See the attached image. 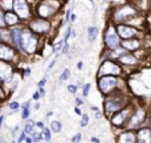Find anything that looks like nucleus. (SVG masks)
Here are the masks:
<instances>
[{
    "label": "nucleus",
    "instance_id": "1",
    "mask_svg": "<svg viewBox=\"0 0 151 143\" xmlns=\"http://www.w3.org/2000/svg\"><path fill=\"white\" fill-rule=\"evenodd\" d=\"M117 4V8H111L110 11V20L113 24L119 25V24H129L137 16L142 15L134 1H121L114 3Z\"/></svg>",
    "mask_w": 151,
    "mask_h": 143
},
{
    "label": "nucleus",
    "instance_id": "2",
    "mask_svg": "<svg viewBox=\"0 0 151 143\" xmlns=\"http://www.w3.org/2000/svg\"><path fill=\"white\" fill-rule=\"evenodd\" d=\"M97 88L99 93L105 97L113 96L117 93H127V83H125L123 77H113V75H105V77L97 78Z\"/></svg>",
    "mask_w": 151,
    "mask_h": 143
},
{
    "label": "nucleus",
    "instance_id": "3",
    "mask_svg": "<svg viewBox=\"0 0 151 143\" xmlns=\"http://www.w3.org/2000/svg\"><path fill=\"white\" fill-rule=\"evenodd\" d=\"M130 103H131V101H130V98H129L127 93H117V94H113V96L105 97V99H104L105 117H106L107 119H110L115 113L121 111V110L125 109V107L129 106Z\"/></svg>",
    "mask_w": 151,
    "mask_h": 143
},
{
    "label": "nucleus",
    "instance_id": "4",
    "mask_svg": "<svg viewBox=\"0 0 151 143\" xmlns=\"http://www.w3.org/2000/svg\"><path fill=\"white\" fill-rule=\"evenodd\" d=\"M41 37L35 34L28 27H24L23 36H21V48H23V56H33L41 48Z\"/></svg>",
    "mask_w": 151,
    "mask_h": 143
},
{
    "label": "nucleus",
    "instance_id": "5",
    "mask_svg": "<svg viewBox=\"0 0 151 143\" xmlns=\"http://www.w3.org/2000/svg\"><path fill=\"white\" fill-rule=\"evenodd\" d=\"M35 4H36L35 5V17L50 20L60 11L63 3L52 1V0H44V1H36Z\"/></svg>",
    "mask_w": 151,
    "mask_h": 143
},
{
    "label": "nucleus",
    "instance_id": "6",
    "mask_svg": "<svg viewBox=\"0 0 151 143\" xmlns=\"http://www.w3.org/2000/svg\"><path fill=\"white\" fill-rule=\"evenodd\" d=\"M135 107H137V105L134 103V102H131V103L129 105V106H126L125 109H122L121 111L115 113V114L109 119L110 125H111L114 129H122V130H126L127 123L130 122L131 115H133Z\"/></svg>",
    "mask_w": 151,
    "mask_h": 143
},
{
    "label": "nucleus",
    "instance_id": "7",
    "mask_svg": "<svg viewBox=\"0 0 151 143\" xmlns=\"http://www.w3.org/2000/svg\"><path fill=\"white\" fill-rule=\"evenodd\" d=\"M104 45L106 48V50H115L118 48H121V45H122V39L119 37V34L117 32V27L111 21H109L106 24V28H105Z\"/></svg>",
    "mask_w": 151,
    "mask_h": 143
},
{
    "label": "nucleus",
    "instance_id": "8",
    "mask_svg": "<svg viewBox=\"0 0 151 143\" xmlns=\"http://www.w3.org/2000/svg\"><path fill=\"white\" fill-rule=\"evenodd\" d=\"M105 75H113V77H123L125 69L122 65L113 60H102L97 70V78L105 77Z\"/></svg>",
    "mask_w": 151,
    "mask_h": 143
},
{
    "label": "nucleus",
    "instance_id": "9",
    "mask_svg": "<svg viewBox=\"0 0 151 143\" xmlns=\"http://www.w3.org/2000/svg\"><path fill=\"white\" fill-rule=\"evenodd\" d=\"M13 12L20 17L23 24H28L32 19L35 17V7L32 1H27V0H15L13 4Z\"/></svg>",
    "mask_w": 151,
    "mask_h": 143
},
{
    "label": "nucleus",
    "instance_id": "10",
    "mask_svg": "<svg viewBox=\"0 0 151 143\" xmlns=\"http://www.w3.org/2000/svg\"><path fill=\"white\" fill-rule=\"evenodd\" d=\"M149 122V109L145 105H137L130 122L127 123V130H139L141 127H145V123Z\"/></svg>",
    "mask_w": 151,
    "mask_h": 143
},
{
    "label": "nucleus",
    "instance_id": "11",
    "mask_svg": "<svg viewBox=\"0 0 151 143\" xmlns=\"http://www.w3.org/2000/svg\"><path fill=\"white\" fill-rule=\"evenodd\" d=\"M21 60H23V56L16 50V48L13 45L0 42V61L13 64V65L17 66Z\"/></svg>",
    "mask_w": 151,
    "mask_h": 143
},
{
    "label": "nucleus",
    "instance_id": "12",
    "mask_svg": "<svg viewBox=\"0 0 151 143\" xmlns=\"http://www.w3.org/2000/svg\"><path fill=\"white\" fill-rule=\"evenodd\" d=\"M27 27H28L35 34L42 37V36H48V34L50 33V31H52V21L47 20V19L33 17L27 24Z\"/></svg>",
    "mask_w": 151,
    "mask_h": 143
},
{
    "label": "nucleus",
    "instance_id": "13",
    "mask_svg": "<svg viewBox=\"0 0 151 143\" xmlns=\"http://www.w3.org/2000/svg\"><path fill=\"white\" fill-rule=\"evenodd\" d=\"M117 27V32L119 34V37L122 39V41L125 40H131V39H143L146 36V33H142V31L139 28H135L133 25H129V24H119Z\"/></svg>",
    "mask_w": 151,
    "mask_h": 143
},
{
    "label": "nucleus",
    "instance_id": "14",
    "mask_svg": "<svg viewBox=\"0 0 151 143\" xmlns=\"http://www.w3.org/2000/svg\"><path fill=\"white\" fill-rule=\"evenodd\" d=\"M16 73H17L16 65L0 61V80H1V83L9 82V81L16 75Z\"/></svg>",
    "mask_w": 151,
    "mask_h": 143
},
{
    "label": "nucleus",
    "instance_id": "15",
    "mask_svg": "<svg viewBox=\"0 0 151 143\" xmlns=\"http://www.w3.org/2000/svg\"><path fill=\"white\" fill-rule=\"evenodd\" d=\"M115 143H137V131L135 130H122L115 135Z\"/></svg>",
    "mask_w": 151,
    "mask_h": 143
},
{
    "label": "nucleus",
    "instance_id": "16",
    "mask_svg": "<svg viewBox=\"0 0 151 143\" xmlns=\"http://www.w3.org/2000/svg\"><path fill=\"white\" fill-rule=\"evenodd\" d=\"M121 47L123 48V49L126 50V52L129 53H135L137 50H139L142 47H145L143 45V39H131V40H125V41H122V45Z\"/></svg>",
    "mask_w": 151,
    "mask_h": 143
},
{
    "label": "nucleus",
    "instance_id": "17",
    "mask_svg": "<svg viewBox=\"0 0 151 143\" xmlns=\"http://www.w3.org/2000/svg\"><path fill=\"white\" fill-rule=\"evenodd\" d=\"M117 63L119 64V65H122L123 68H135V66H138V64L141 63V60H139L134 53H126Z\"/></svg>",
    "mask_w": 151,
    "mask_h": 143
},
{
    "label": "nucleus",
    "instance_id": "18",
    "mask_svg": "<svg viewBox=\"0 0 151 143\" xmlns=\"http://www.w3.org/2000/svg\"><path fill=\"white\" fill-rule=\"evenodd\" d=\"M4 20H5V25L7 28H15V27H19V25H23V21L20 20L17 15H16L13 11H9V12H5L4 11ZM25 25V24H24Z\"/></svg>",
    "mask_w": 151,
    "mask_h": 143
},
{
    "label": "nucleus",
    "instance_id": "19",
    "mask_svg": "<svg viewBox=\"0 0 151 143\" xmlns=\"http://www.w3.org/2000/svg\"><path fill=\"white\" fill-rule=\"evenodd\" d=\"M137 143H151V129L149 126L137 130Z\"/></svg>",
    "mask_w": 151,
    "mask_h": 143
},
{
    "label": "nucleus",
    "instance_id": "20",
    "mask_svg": "<svg viewBox=\"0 0 151 143\" xmlns=\"http://www.w3.org/2000/svg\"><path fill=\"white\" fill-rule=\"evenodd\" d=\"M0 42L12 45V34H11V29H8V28L0 29Z\"/></svg>",
    "mask_w": 151,
    "mask_h": 143
},
{
    "label": "nucleus",
    "instance_id": "21",
    "mask_svg": "<svg viewBox=\"0 0 151 143\" xmlns=\"http://www.w3.org/2000/svg\"><path fill=\"white\" fill-rule=\"evenodd\" d=\"M86 33H88L89 42H90V44H93V42L96 41V39L98 37L99 31H98V28H97L96 25H90V27H88V31H86Z\"/></svg>",
    "mask_w": 151,
    "mask_h": 143
},
{
    "label": "nucleus",
    "instance_id": "22",
    "mask_svg": "<svg viewBox=\"0 0 151 143\" xmlns=\"http://www.w3.org/2000/svg\"><path fill=\"white\" fill-rule=\"evenodd\" d=\"M24 131L27 133L28 137H33L36 134V122L32 119H28V123L24 126Z\"/></svg>",
    "mask_w": 151,
    "mask_h": 143
},
{
    "label": "nucleus",
    "instance_id": "23",
    "mask_svg": "<svg viewBox=\"0 0 151 143\" xmlns=\"http://www.w3.org/2000/svg\"><path fill=\"white\" fill-rule=\"evenodd\" d=\"M13 4H15V0H0V9L5 12L13 11Z\"/></svg>",
    "mask_w": 151,
    "mask_h": 143
},
{
    "label": "nucleus",
    "instance_id": "24",
    "mask_svg": "<svg viewBox=\"0 0 151 143\" xmlns=\"http://www.w3.org/2000/svg\"><path fill=\"white\" fill-rule=\"evenodd\" d=\"M49 129H50V131H52V133L58 134V133H61V130H63V123H61L60 121H57V119L50 121Z\"/></svg>",
    "mask_w": 151,
    "mask_h": 143
},
{
    "label": "nucleus",
    "instance_id": "25",
    "mask_svg": "<svg viewBox=\"0 0 151 143\" xmlns=\"http://www.w3.org/2000/svg\"><path fill=\"white\" fill-rule=\"evenodd\" d=\"M64 45H65L64 40H60V41H57V42H55V44H52V52H53V53H57V52L61 53V49L64 48Z\"/></svg>",
    "mask_w": 151,
    "mask_h": 143
},
{
    "label": "nucleus",
    "instance_id": "26",
    "mask_svg": "<svg viewBox=\"0 0 151 143\" xmlns=\"http://www.w3.org/2000/svg\"><path fill=\"white\" fill-rule=\"evenodd\" d=\"M69 77H70V69H69V68H65V69L63 70V73L60 74V78H58V81H60V82H64V81L69 80Z\"/></svg>",
    "mask_w": 151,
    "mask_h": 143
},
{
    "label": "nucleus",
    "instance_id": "27",
    "mask_svg": "<svg viewBox=\"0 0 151 143\" xmlns=\"http://www.w3.org/2000/svg\"><path fill=\"white\" fill-rule=\"evenodd\" d=\"M41 133H42V135H44V141L45 142H52V131H50L49 127H45Z\"/></svg>",
    "mask_w": 151,
    "mask_h": 143
},
{
    "label": "nucleus",
    "instance_id": "28",
    "mask_svg": "<svg viewBox=\"0 0 151 143\" xmlns=\"http://www.w3.org/2000/svg\"><path fill=\"white\" fill-rule=\"evenodd\" d=\"M19 109H20V103H19L17 101H12L8 103V110H9L11 113H15L16 110H19Z\"/></svg>",
    "mask_w": 151,
    "mask_h": 143
},
{
    "label": "nucleus",
    "instance_id": "29",
    "mask_svg": "<svg viewBox=\"0 0 151 143\" xmlns=\"http://www.w3.org/2000/svg\"><path fill=\"white\" fill-rule=\"evenodd\" d=\"M89 125V115L88 114H85L83 113L82 115H81V121H80V127H82V129H85L86 126Z\"/></svg>",
    "mask_w": 151,
    "mask_h": 143
},
{
    "label": "nucleus",
    "instance_id": "30",
    "mask_svg": "<svg viewBox=\"0 0 151 143\" xmlns=\"http://www.w3.org/2000/svg\"><path fill=\"white\" fill-rule=\"evenodd\" d=\"M21 119L23 121H28L31 117V109H21Z\"/></svg>",
    "mask_w": 151,
    "mask_h": 143
},
{
    "label": "nucleus",
    "instance_id": "31",
    "mask_svg": "<svg viewBox=\"0 0 151 143\" xmlns=\"http://www.w3.org/2000/svg\"><path fill=\"white\" fill-rule=\"evenodd\" d=\"M27 138H28L27 133H25L24 130H21L20 133H19V135H17V143H23V142H25V141H27Z\"/></svg>",
    "mask_w": 151,
    "mask_h": 143
},
{
    "label": "nucleus",
    "instance_id": "32",
    "mask_svg": "<svg viewBox=\"0 0 151 143\" xmlns=\"http://www.w3.org/2000/svg\"><path fill=\"white\" fill-rule=\"evenodd\" d=\"M77 90H78V85H77V83H76V85H74V83H69V85H68L69 94H73V96H74V94H77Z\"/></svg>",
    "mask_w": 151,
    "mask_h": 143
},
{
    "label": "nucleus",
    "instance_id": "33",
    "mask_svg": "<svg viewBox=\"0 0 151 143\" xmlns=\"http://www.w3.org/2000/svg\"><path fill=\"white\" fill-rule=\"evenodd\" d=\"M32 139H33V143L42 142L44 141V135H42V133H36L33 137H32Z\"/></svg>",
    "mask_w": 151,
    "mask_h": 143
},
{
    "label": "nucleus",
    "instance_id": "34",
    "mask_svg": "<svg viewBox=\"0 0 151 143\" xmlns=\"http://www.w3.org/2000/svg\"><path fill=\"white\" fill-rule=\"evenodd\" d=\"M32 74V69L29 68H24V69H21V78H24V77H29V75Z\"/></svg>",
    "mask_w": 151,
    "mask_h": 143
},
{
    "label": "nucleus",
    "instance_id": "35",
    "mask_svg": "<svg viewBox=\"0 0 151 143\" xmlns=\"http://www.w3.org/2000/svg\"><path fill=\"white\" fill-rule=\"evenodd\" d=\"M90 83H85V85H83V88H82V96L85 97H88L89 96V91H90Z\"/></svg>",
    "mask_w": 151,
    "mask_h": 143
},
{
    "label": "nucleus",
    "instance_id": "36",
    "mask_svg": "<svg viewBox=\"0 0 151 143\" xmlns=\"http://www.w3.org/2000/svg\"><path fill=\"white\" fill-rule=\"evenodd\" d=\"M81 139H82V134L81 133H77V134H74L73 137H72V143H80L81 142Z\"/></svg>",
    "mask_w": 151,
    "mask_h": 143
},
{
    "label": "nucleus",
    "instance_id": "37",
    "mask_svg": "<svg viewBox=\"0 0 151 143\" xmlns=\"http://www.w3.org/2000/svg\"><path fill=\"white\" fill-rule=\"evenodd\" d=\"M47 81H48L47 77H42V80H40L39 83H37V88H39V89H42V88L45 86V83H47Z\"/></svg>",
    "mask_w": 151,
    "mask_h": 143
},
{
    "label": "nucleus",
    "instance_id": "38",
    "mask_svg": "<svg viewBox=\"0 0 151 143\" xmlns=\"http://www.w3.org/2000/svg\"><path fill=\"white\" fill-rule=\"evenodd\" d=\"M69 48H70V47H69V42L64 45V48L61 49V55H68V53H69Z\"/></svg>",
    "mask_w": 151,
    "mask_h": 143
},
{
    "label": "nucleus",
    "instance_id": "39",
    "mask_svg": "<svg viewBox=\"0 0 151 143\" xmlns=\"http://www.w3.org/2000/svg\"><path fill=\"white\" fill-rule=\"evenodd\" d=\"M74 103H76V107H80V106H82V105H83V101L81 98H78V97H76V98H74Z\"/></svg>",
    "mask_w": 151,
    "mask_h": 143
},
{
    "label": "nucleus",
    "instance_id": "40",
    "mask_svg": "<svg viewBox=\"0 0 151 143\" xmlns=\"http://www.w3.org/2000/svg\"><path fill=\"white\" fill-rule=\"evenodd\" d=\"M40 98H41V96H40L39 91H35V93L32 94V99H33V101H36V102H37Z\"/></svg>",
    "mask_w": 151,
    "mask_h": 143
},
{
    "label": "nucleus",
    "instance_id": "41",
    "mask_svg": "<svg viewBox=\"0 0 151 143\" xmlns=\"http://www.w3.org/2000/svg\"><path fill=\"white\" fill-rule=\"evenodd\" d=\"M36 127L37 129H40V130H44V129H45V123L44 122H41V121H39V122H36Z\"/></svg>",
    "mask_w": 151,
    "mask_h": 143
},
{
    "label": "nucleus",
    "instance_id": "42",
    "mask_svg": "<svg viewBox=\"0 0 151 143\" xmlns=\"http://www.w3.org/2000/svg\"><path fill=\"white\" fill-rule=\"evenodd\" d=\"M82 68H83V61H78L77 63V69L78 70H82Z\"/></svg>",
    "mask_w": 151,
    "mask_h": 143
},
{
    "label": "nucleus",
    "instance_id": "43",
    "mask_svg": "<svg viewBox=\"0 0 151 143\" xmlns=\"http://www.w3.org/2000/svg\"><path fill=\"white\" fill-rule=\"evenodd\" d=\"M37 91L40 93V96H41V97H45V94H47V91H45V89H44V88H42V89H39Z\"/></svg>",
    "mask_w": 151,
    "mask_h": 143
},
{
    "label": "nucleus",
    "instance_id": "44",
    "mask_svg": "<svg viewBox=\"0 0 151 143\" xmlns=\"http://www.w3.org/2000/svg\"><path fill=\"white\" fill-rule=\"evenodd\" d=\"M90 141L93 143H101V141H99V138H97V137H91Z\"/></svg>",
    "mask_w": 151,
    "mask_h": 143
},
{
    "label": "nucleus",
    "instance_id": "45",
    "mask_svg": "<svg viewBox=\"0 0 151 143\" xmlns=\"http://www.w3.org/2000/svg\"><path fill=\"white\" fill-rule=\"evenodd\" d=\"M76 20H77V15H76V13H72V16H70V23H74Z\"/></svg>",
    "mask_w": 151,
    "mask_h": 143
},
{
    "label": "nucleus",
    "instance_id": "46",
    "mask_svg": "<svg viewBox=\"0 0 151 143\" xmlns=\"http://www.w3.org/2000/svg\"><path fill=\"white\" fill-rule=\"evenodd\" d=\"M74 113H76V114H78V115H82L83 114V113H81L80 107H74Z\"/></svg>",
    "mask_w": 151,
    "mask_h": 143
},
{
    "label": "nucleus",
    "instance_id": "47",
    "mask_svg": "<svg viewBox=\"0 0 151 143\" xmlns=\"http://www.w3.org/2000/svg\"><path fill=\"white\" fill-rule=\"evenodd\" d=\"M90 110H91V111H96V113H99V109H98V107H97V106H91V107H90Z\"/></svg>",
    "mask_w": 151,
    "mask_h": 143
},
{
    "label": "nucleus",
    "instance_id": "48",
    "mask_svg": "<svg viewBox=\"0 0 151 143\" xmlns=\"http://www.w3.org/2000/svg\"><path fill=\"white\" fill-rule=\"evenodd\" d=\"M94 117H96L97 119H101V118H102V114H101V111H99V113H96V115H94Z\"/></svg>",
    "mask_w": 151,
    "mask_h": 143
},
{
    "label": "nucleus",
    "instance_id": "49",
    "mask_svg": "<svg viewBox=\"0 0 151 143\" xmlns=\"http://www.w3.org/2000/svg\"><path fill=\"white\" fill-rule=\"evenodd\" d=\"M40 107H41V105H40L39 102H36V103H35V110H39Z\"/></svg>",
    "mask_w": 151,
    "mask_h": 143
},
{
    "label": "nucleus",
    "instance_id": "50",
    "mask_svg": "<svg viewBox=\"0 0 151 143\" xmlns=\"http://www.w3.org/2000/svg\"><path fill=\"white\" fill-rule=\"evenodd\" d=\"M25 143H33V139H32V137H28V138H27V141H25Z\"/></svg>",
    "mask_w": 151,
    "mask_h": 143
},
{
    "label": "nucleus",
    "instance_id": "51",
    "mask_svg": "<svg viewBox=\"0 0 151 143\" xmlns=\"http://www.w3.org/2000/svg\"><path fill=\"white\" fill-rule=\"evenodd\" d=\"M76 36H77V33H76V31H74V29H72V37H73V39H74Z\"/></svg>",
    "mask_w": 151,
    "mask_h": 143
},
{
    "label": "nucleus",
    "instance_id": "52",
    "mask_svg": "<svg viewBox=\"0 0 151 143\" xmlns=\"http://www.w3.org/2000/svg\"><path fill=\"white\" fill-rule=\"evenodd\" d=\"M52 115H53V113H52V111H49V113H48V114H47V118H50V117H52Z\"/></svg>",
    "mask_w": 151,
    "mask_h": 143
},
{
    "label": "nucleus",
    "instance_id": "53",
    "mask_svg": "<svg viewBox=\"0 0 151 143\" xmlns=\"http://www.w3.org/2000/svg\"><path fill=\"white\" fill-rule=\"evenodd\" d=\"M149 11L151 12V0H149Z\"/></svg>",
    "mask_w": 151,
    "mask_h": 143
},
{
    "label": "nucleus",
    "instance_id": "54",
    "mask_svg": "<svg viewBox=\"0 0 151 143\" xmlns=\"http://www.w3.org/2000/svg\"><path fill=\"white\" fill-rule=\"evenodd\" d=\"M11 143H17V141H11Z\"/></svg>",
    "mask_w": 151,
    "mask_h": 143
}]
</instances>
